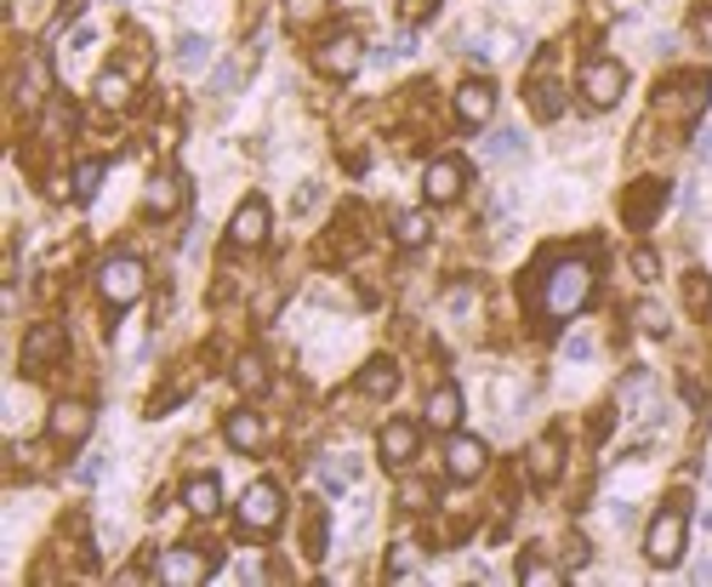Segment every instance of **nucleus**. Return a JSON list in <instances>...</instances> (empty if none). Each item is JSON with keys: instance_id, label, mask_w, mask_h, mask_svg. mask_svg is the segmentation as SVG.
I'll use <instances>...</instances> for the list:
<instances>
[{"instance_id": "obj_43", "label": "nucleus", "mask_w": 712, "mask_h": 587, "mask_svg": "<svg viewBox=\"0 0 712 587\" xmlns=\"http://www.w3.org/2000/svg\"><path fill=\"white\" fill-rule=\"evenodd\" d=\"M75 7H80V0H69V12H75Z\"/></svg>"}, {"instance_id": "obj_42", "label": "nucleus", "mask_w": 712, "mask_h": 587, "mask_svg": "<svg viewBox=\"0 0 712 587\" xmlns=\"http://www.w3.org/2000/svg\"><path fill=\"white\" fill-rule=\"evenodd\" d=\"M422 12H433V0H404V18H422Z\"/></svg>"}, {"instance_id": "obj_1", "label": "nucleus", "mask_w": 712, "mask_h": 587, "mask_svg": "<svg viewBox=\"0 0 712 587\" xmlns=\"http://www.w3.org/2000/svg\"><path fill=\"white\" fill-rule=\"evenodd\" d=\"M587 297H593V263H582V257H564L541 274V314L548 319H570L575 308H587Z\"/></svg>"}, {"instance_id": "obj_25", "label": "nucleus", "mask_w": 712, "mask_h": 587, "mask_svg": "<svg viewBox=\"0 0 712 587\" xmlns=\"http://www.w3.org/2000/svg\"><path fill=\"white\" fill-rule=\"evenodd\" d=\"M91 97L104 109H126L131 104V75L126 69H104V75H97V86H91Z\"/></svg>"}, {"instance_id": "obj_9", "label": "nucleus", "mask_w": 712, "mask_h": 587, "mask_svg": "<svg viewBox=\"0 0 712 587\" xmlns=\"http://www.w3.org/2000/svg\"><path fill=\"white\" fill-rule=\"evenodd\" d=\"M490 468V450H485V439H473V434H451V445H445V474L451 479H479Z\"/></svg>"}, {"instance_id": "obj_29", "label": "nucleus", "mask_w": 712, "mask_h": 587, "mask_svg": "<svg viewBox=\"0 0 712 587\" xmlns=\"http://www.w3.org/2000/svg\"><path fill=\"white\" fill-rule=\"evenodd\" d=\"M177 63H183V69H206V63H212V41L206 35H183L177 41Z\"/></svg>"}, {"instance_id": "obj_21", "label": "nucleus", "mask_w": 712, "mask_h": 587, "mask_svg": "<svg viewBox=\"0 0 712 587\" xmlns=\"http://www.w3.org/2000/svg\"><path fill=\"white\" fill-rule=\"evenodd\" d=\"M46 86H52L46 57H41V52H35V57H23V69H18V104H23V109H35L41 97H52Z\"/></svg>"}, {"instance_id": "obj_35", "label": "nucleus", "mask_w": 712, "mask_h": 587, "mask_svg": "<svg viewBox=\"0 0 712 587\" xmlns=\"http://www.w3.org/2000/svg\"><path fill=\"white\" fill-rule=\"evenodd\" d=\"M559 576H564V570L548 565V559H536V553H525V559H519V581H536V587H541V581H559Z\"/></svg>"}, {"instance_id": "obj_19", "label": "nucleus", "mask_w": 712, "mask_h": 587, "mask_svg": "<svg viewBox=\"0 0 712 587\" xmlns=\"http://www.w3.org/2000/svg\"><path fill=\"white\" fill-rule=\"evenodd\" d=\"M177 206H183V177H177V172L149 177V188H143V211H149V217H172Z\"/></svg>"}, {"instance_id": "obj_17", "label": "nucleus", "mask_w": 712, "mask_h": 587, "mask_svg": "<svg viewBox=\"0 0 712 587\" xmlns=\"http://www.w3.org/2000/svg\"><path fill=\"white\" fill-rule=\"evenodd\" d=\"M525 474L536 479V485H553L559 474H564V439H536L530 450H525Z\"/></svg>"}, {"instance_id": "obj_6", "label": "nucleus", "mask_w": 712, "mask_h": 587, "mask_svg": "<svg viewBox=\"0 0 712 587\" xmlns=\"http://www.w3.org/2000/svg\"><path fill=\"white\" fill-rule=\"evenodd\" d=\"M63 348H69V331H63L57 319H41V325H29V337H23V371L35 377V371H46V366H57L63 360Z\"/></svg>"}, {"instance_id": "obj_39", "label": "nucleus", "mask_w": 712, "mask_h": 587, "mask_svg": "<svg viewBox=\"0 0 712 587\" xmlns=\"http://www.w3.org/2000/svg\"><path fill=\"white\" fill-rule=\"evenodd\" d=\"M564 565H587V542H582V536L564 542Z\"/></svg>"}, {"instance_id": "obj_31", "label": "nucleus", "mask_w": 712, "mask_h": 587, "mask_svg": "<svg viewBox=\"0 0 712 587\" xmlns=\"http://www.w3.org/2000/svg\"><path fill=\"white\" fill-rule=\"evenodd\" d=\"M325 508H309V525H302V547L314 553V559H325Z\"/></svg>"}, {"instance_id": "obj_5", "label": "nucleus", "mask_w": 712, "mask_h": 587, "mask_svg": "<svg viewBox=\"0 0 712 587\" xmlns=\"http://www.w3.org/2000/svg\"><path fill=\"white\" fill-rule=\"evenodd\" d=\"M285 519V491L274 479H257L251 491L240 497V531H251V536H268Z\"/></svg>"}, {"instance_id": "obj_33", "label": "nucleus", "mask_w": 712, "mask_h": 587, "mask_svg": "<svg viewBox=\"0 0 712 587\" xmlns=\"http://www.w3.org/2000/svg\"><path fill=\"white\" fill-rule=\"evenodd\" d=\"M417 570V542H393V553H388V581H404Z\"/></svg>"}, {"instance_id": "obj_14", "label": "nucleus", "mask_w": 712, "mask_h": 587, "mask_svg": "<svg viewBox=\"0 0 712 587\" xmlns=\"http://www.w3.org/2000/svg\"><path fill=\"white\" fill-rule=\"evenodd\" d=\"M496 115V86L490 80H462L456 86V120L462 126H485Z\"/></svg>"}, {"instance_id": "obj_16", "label": "nucleus", "mask_w": 712, "mask_h": 587, "mask_svg": "<svg viewBox=\"0 0 712 587\" xmlns=\"http://www.w3.org/2000/svg\"><path fill=\"white\" fill-rule=\"evenodd\" d=\"M228 240L240 246V251L262 246V240H268V200H257V194H251V200H246L240 211H234V222H228Z\"/></svg>"}, {"instance_id": "obj_13", "label": "nucleus", "mask_w": 712, "mask_h": 587, "mask_svg": "<svg viewBox=\"0 0 712 587\" xmlns=\"http://www.w3.org/2000/svg\"><path fill=\"white\" fill-rule=\"evenodd\" d=\"M661 206H667V183L650 177V183H638L627 200H622V217H627V228H650L661 217Z\"/></svg>"}, {"instance_id": "obj_32", "label": "nucleus", "mask_w": 712, "mask_h": 587, "mask_svg": "<svg viewBox=\"0 0 712 587\" xmlns=\"http://www.w3.org/2000/svg\"><path fill=\"white\" fill-rule=\"evenodd\" d=\"M97 188H104V160H80V166H75V194L91 200Z\"/></svg>"}, {"instance_id": "obj_30", "label": "nucleus", "mask_w": 712, "mask_h": 587, "mask_svg": "<svg viewBox=\"0 0 712 587\" xmlns=\"http://www.w3.org/2000/svg\"><path fill=\"white\" fill-rule=\"evenodd\" d=\"M633 319H638V331H650V337H667V331H672V319H667L661 303H638Z\"/></svg>"}, {"instance_id": "obj_11", "label": "nucleus", "mask_w": 712, "mask_h": 587, "mask_svg": "<svg viewBox=\"0 0 712 587\" xmlns=\"http://www.w3.org/2000/svg\"><path fill=\"white\" fill-rule=\"evenodd\" d=\"M314 63L331 75V80H348V75H359V63H365V46L354 41V35H331L320 52H314Z\"/></svg>"}, {"instance_id": "obj_41", "label": "nucleus", "mask_w": 712, "mask_h": 587, "mask_svg": "<svg viewBox=\"0 0 712 587\" xmlns=\"http://www.w3.org/2000/svg\"><path fill=\"white\" fill-rule=\"evenodd\" d=\"M404 508H428V485H404Z\"/></svg>"}, {"instance_id": "obj_26", "label": "nucleus", "mask_w": 712, "mask_h": 587, "mask_svg": "<svg viewBox=\"0 0 712 587\" xmlns=\"http://www.w3.org/2000/svg\"><path fill=\"white\" fill-rule=\"evenodd\" d=\"M41 132H46L52 143H63V138L75 132V109L63 104V97H52V104H46V115H41Z\"/></svg>"}, {"instance_id": "obj_24", "label": "nucleus", "mask_w": 712, "mask_h": 587, "mask_svg": "<svg viewBox=\"0 0 712 587\" xmlns=\"http://www.w3.org/2000/svg\"><path fill=\"white\" fill-rule=\"evenodd\" d=\"M268 382H274V377H268V360H262V354H240V360H234V388H240L246 400L268 394Z\"/></svg>"}, {"instance_id": "obj_12", "label": "nucleus", "mask_w": 712, "mask_h": 587, "mask_svg": "<svg viewBox=\"0 0 712 587\" xmlns=\"http://www.w3.org/2000/svg\"><path fill=\"white\" fill-rule=\"evenodd\" d=\"M417 445H422V428H417V422H404V416H393L388 428H382V439H377V450H382L388 468L417 463Z\"/></svg>"}, {"instance_id": "obj_23", "label": "nucleus", "mask_w": 712, "mask_h": 587, "mask_svg": "<svg viewBox=\"0 0 712 587\" xmlns=\"http://www.w3.org/2000/svg\"><path fill=\"white\" fill-rule=\"evenodd\" d=\"M183 502H188V513H194V519H212V513L223 508V485H217V474L188 479V485H183Z\"/></svg>"}, {"instance_id": "obj_3", "label": "nucleus", "mask_w": 712, "mask_h": 587, "mask_svg": "<svg viewBox=\"0 0 712 587\" xmlns=\"http://www.w3.org/2000/svg\"><path fill=\"white\" fill-rule=\"evenodd\" d=\"M149 291V269L138 263V257H109L104 269H97V297H104L109 308H131Z\"/></svg>"}, {"instance_id": "obj_37", "label": "nucleus", "mask_w": 712, "mask_h": 587, "mask_svg": "<svg viewBox=\"0 0 712 587\" xmlns=\"http://www.w3.org/2000/svg\"><path fill=\"white\" fill-rule=\"evenodd\" d=\"M240 63H223V69H217V80H212V91H234V86H240Z\"/></svg>"}, {"instance_id": "obj_34", "label": "nucleus", "mask_w": 712, "mask_h": 587, "mask_svg": "<svg viewBox=\"0 0 712 587\" xmlns=\"http://www.w3.org/2000/svg\"><path fill=\"white\" fill-rule=\"evenodd\" d=\"M325 7H331V0H285V23L309 29L314 18H325Z\"/></svg>"}, {"instance_id": "obj_22", "label": "nucleus", "mask_w": 712, "mask_h": 587, "mask_svg": "<svg viewBox=\"0 0 712 587\" xmlns=\"http://www.w3.org/2000/svg\"><path fill=\"white\" fill-rule=\"evenodd\" d=\"M393 388H399V366L393 360H365L359 366V394L365 400H393Z\"/></svg>"}, {"instance_id": "obj_15", "label": "nucleus", "mask_w": 712, "mask_h": 587, "mask_svg": "<svg viewBox=\"0 0 712 587\" xmlns=\"http://www.w3.org/2000/svg\"><path fill=\"white\" fill-rule=\"evenodd\" d=\"M223 439L240 450V456H257L262 445H268V422L257 416V411H228V422H223Z\"/></svg>"}, {"instance_id": "obj_7", "label": "nucleus", "mask_w": 712, "mask_h": 587, "mask_svg": "<svg viewBox=\"0 0 712 587\" xmlns=\"http://www.w3.org/2000/svg\"><path fill=\"white\" fill-rule=\"evenodd\" d=\"M462 188H467V160H456V154L433 160V166H428V177H422L428 206H451V200H462Z\"/></svg>"}, {"instance_id": "obj_2", "label": "nucleus", "mask_w": 712, "mask_h": 587, "mask_svg": "<svg viewBox=\"0 0 712 587\" xmlns=\"http://www.w3.org/2000/svg\"><path fill=\"white\" fill-rule=\"evenodd\" d=\"M684 536H690V508H678V497L650 519V531H644V553H650V565H678L684 559Z\"/></svg>"}, {"instance_id": "obj_20", "label": "nucleus", "mask_w": 712, "mask_h": 587, "mask_svg": "<svg viewBox=\"0 0 712 587\" xmlns=\"http://www.w3.org/2000/svg\"><path fill=\"white\" fill-rule=\"evenodd\" d=\"M530 109H536V120H559L564 115V91L548 75V63H536V75H530Z\"/></svg>"}, {"instance_id": "obj_10", "label": "nucleus", "mask_w": 712, "mask_h": 587, "mask_svg": "<svg viewBox=\"0 0 712 587\" xmlns=\"http://www.w3.org/2000/svg\"><path fill=\"white\" fill-rule=\"evenodd\" d=\"M154 576H160V581L188 587V581H206V576H212V559H206L199 547H165V553H160V565H154Z\"/></svg>"}, {"instance_id": "obj_38", "label": "nucleus", "mask_w": 712, "mask_h": 587, "mask_svg": "<svg viewBox=\"0 0 712 587\" xmlns=\"http://www.w3.org/2000/svg\"><path fill=\"white\" fill-rule=\"evenodd\" d=\"M633 274L638 280H656V251H633Z\"/></svg>"}, {"instance_id": "obj_36", "label": "nucleus", "mask_w": 712, "mask_h": 587, "mask_svg": "<svg viewBox=\"0 0 712 587\" xmlns=\"http://www.w3.org/2000/svg\"><path fill=\"white\" fill-rule=\"evenodd\" d=\"M525 154V138L519 132H496L490 138V160H519Z\"/></svg>"}, {"instance_id": "obj_27", "label": "nucleus", "mask_w": 712, "mask_h": 587, "mask_svg": "<svg viewBox=\"0 0 712 587\" xmlns=\"http://www.w3.org/2000/svg\"><path fill=\"white\" fill-rule=\"evenodd\" d=\"M428 235H433V222H428L422 211H399V217H393V240H399V246H428Z\"/></svg>"}, {"instance_id": "obj_4", "label": "nucleus", "mask_w": 712, "mask_h": 587, "mask_svg": "<svg viewBox=\"0 0 712 587\" xmlns=\"http://www.w3.org/2000/svg\"><path fill=\"white\" fill-rule=\"evenodd\" d=\"M575 91H582L587 109H616L622 91H627V69L616 57H587L582 63V80H575Z\"/></svg>"}, {"instance_id": "obj_28", "label": "nucleus", "mask_w": 712, "mask_h": 587, "mask_svg": "<svg viewBox=\"0 0 712 587\" xmlns=\"http://www.w3.org/2000/svg\"><path fill=\"white\" fill-rule=\"evenodd\" d=\"M684 303L701 314V319H712V274H684Z\"/></svg>"}, {"instance_id": "obj_18", "label": "nucleus", "mask_w": 712, "mask_h": 587, "mask_svg": "<svg viewBox=\"0 0 712 587\" xmlns=\"http://www.w3.org/2000/svg\"><path fill=\"white\" fill-rule=\"evenodd\" d=\"M422 422H428V428H439V434H456V422H462V388H451V382L433 388Z\"/></svg>"}, {"instance_id": "obj_40", "label": "nucleus", "mask_w": 712, "mask_h": 587, "mask_svg": "<svg viewBox=\"0 0 712 587\" xmlns=\"http://www.w3.org/2000/svg\"><path fill=\"white\" fill-rule=\"evenodd\" d=\"M564 354H570V360H587V354H593V337H570Z\"/></svg>"}, {"instance_id": "obj_8", "label": "nucleus", "mask_w": 712, "mask_h": 587, "mask_svg": "<svg viewBox=\"0 0 712 587\" xmlns=\"http://www.w3.org/2000/svg\"><path fill=\"white\" fill-rule=\"evenodd\" d=\"M91 422H97V411H91L86 400H57L52 416H46V434H52L57 445H80V439L91 434Z\"/></svg>"}]
</instances>
